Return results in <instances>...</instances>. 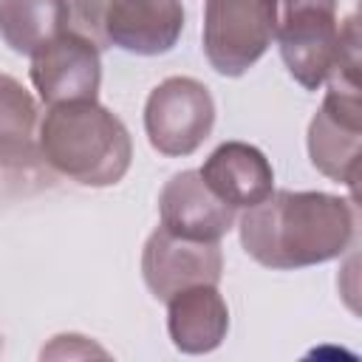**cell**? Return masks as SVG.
Wrapping results in <instances>:
<instances>
[{
	"label": "cell",
	"mask_w": 362,
	"mask_h": 362,
	"mask_svg": "<svg viewBox=\"0 0 362 362\" xmlns=\"http://www.w3.org/2000/svg\"><path fill=\"white\" fill-rule=\"evenodd\" d=\"M40 107L34 96L8 74H0V167L25 170L37 164Z\"/></svg>",
	"instance_id": "cell-13"
},
{
	"label": "cell",
	"mask_w": 362,
	"mask_h": 362,
	"mask_svg": "<svg viewBox=\"0 0 362 362\" xmlns=\"http://www.w3.org/2000/svg\"><path fill=\"white\" fill-rule=\"evenodd\" d=\"M235 212L206 187L198 170L175 173L158 195L161 226L189 240H221L235 226Z\"/></svg>",
	"instance_id": "cell-10"
},
{
	"label": "cell",
	"mask_w": 362,
	"mask_h": 362,
	"mask_svg": "<svg viewBox=\"0 0 362 362\" xmlns=\"http://www.w3.org/2000/svg\"><path fill=\"white\" fill-rule=\"evenodd\" d=\"M206 187L232 209H249L272 195L274 170L263 150L246 141L218 144L198 170Z\"/></svg>",
	"instance_id": "cell-11"
},
{
	"label": "cell",
	"mask_w": 362,
	"mask_h": 362,
	"mask_svg": "<svg viewBox=\"0 0 362 362\" xmlns=\"http://www.w3.org/2000/svg\"><path fill=\"white\" fill-rule=\"evenodd\" d=\"M223 252L221 240H189L158 226L141 252V277L150 294L167 303L175 291L198 283H221Z\"/></svg>",
	"instance_id": "cell-9"
},
{
	"label": "cell",
	"mask_w": 362,
	"mask_h": 362,
	"mask_svg": "<svg viewBox=\"0 0 362 362\" xmlns=\"http://www.w3.org/2000/svg\"><path fill=\"white\" fill-rule=\"evenodd\" d=\"M215 127V102L204 82L167 76L144 102V133L153 150L170 158L192 156Z\"/></svg>",
	"instance_id": "cell-4"
},
{
	"label": "cell",
	"mask_w": 362,
	"mask_h": 362,
	"mask_svg": "<svg viewBox=\"0 0 362 362\" xmlns=\"http://www.w3.org/2000/svg\"><path fill=\"white\" fill-rule=\"evenodd\" d=\"M167 331L181 354H209L229 331V305L218 286L198 283L167 300Z\"/></svg>",
	"instance_id": "cell-12"
},
{
	"label": "cell",
	"mask_w": 362,
	"mask_h": 362,
	"mask_svg": "<svg viewBox=\"0 0 362 362\" xmlns=\"http://www.w3.org/2000/svg\"><path fill=\"white\" fill-rule=\"evenodd\" d=\"M240 246L266 269L291 272L328 263L354 243L356 212L348 198L317 189H272L238 223Z\"/></svg>",
	"instance_id": "cell-1"
},
{
	"label": "cell",
	"mask_w": 362,
	"mask_h": 362,
	"mask_svg": "<svg viewBox=\"0 0 362 362\" xmlns=\"http://www.w3.org/2000/svg\"><path fill=\"white\" fill-rule=\"evenodd\" d=\"M328 90L308 124V158L331 181L356 187L362 144V93L359 79H325Z\"/></svg>",
	"instance_id": "cell-6"
},
{
	"label": "cell",
	"mask_w": 362,
	"mask_h": 362,
	"mask_svg": "<svg viewBox=\"0 0 362 362\" xmlns=\"http://www.w3.org/2000/svg\"><path fill=\"white\" fill-rule=\"evenodd\" d=\"M28 76L48 107L62 102H90L99 96L102 85L99 45L82 31L68 28L31 54Z\"/></svg>",
	"instance_id": "cell-7"
},
{
	"label": "cell",
	"mask_w": 362,
	"mask_h": 362,
	"mask_svg": "<svg viewBox=\"0 0 362 362\" xmlns=\"http://www.w3.org/2000/svg\"><path fill=\"white\" fill-rule=\"evenodd\" d=\"M71 6V23L76 31H82L85 37H90L96 42V28H99V17L107 6V0H68Z\"/></svg>",
	"instance_id": "cell-15"
},
{
	"label": "cell",
	"mask_w": 362,
	"mask_h": 362,
	"mask_svg": "<svg viewBox=\"0 0 362 362\" xmlns=\"http://www.w3.org/2000/svg\"><path fill=\"white\" fill-rule=\"evenodd\" d=\"M181 31V0H107L96 28V45L136 57H158L175 48Z\"/></svg>",
	"instance_id": "cell-8"
},
{
	"label": "cell",
	"mask_w": 362,
	"mask_h": 362,
	"mask_svg": "<svg viewBox=\"0 0 362 362\" xmlns=\"http://www.w3.org/2000/svg\"><path fill=\"white\" fill-rule=\"evenodd\" d=\"M71 28L68 0H0V37L23 57Z\"/></svg>",
	"instance_id": "cell-14"
},
{
	"label": "cell",
	"mask_w": 362,
	"mask_h": 362,
	"mask_svg": "<svg viewBox=\"0 0 362 362\" xmlns=\"http://www.w3.org/2000/svg\"><path fill=\"white\" fill-rule=\"evenodd\" d=\"M37 141L42 161L82 187L119 184L133 158L124 122L96 99L51 105L40 119Z\"/></svg>",
	"instance_id": "cell-2"
},
{
	"label": "cell",
	"mask_w": 362,
	"mask_h": 362,
	"mask_svg": "<svg viewBox=\"0 0 362 362\" xmlns=\"http://www.w3.org/2000/svg\"><path fill=\"white\" fill-rule=\"evenodd\" d=\"M204 57L221 76H243L272 45L274 20L269 0H206Z\"/></svg>",
	"instance_id": "cell-5"
},
{
	"label": "cell",
	"mask_w": 362,
	"mask_h": 362,
	"mask_svg": "<svg viewBox=\"0 0 362 362\" xmlns=\"http://www.w3.org/2000/svg\"><path fill=\"white\" fill-rule=\"evenodd\" d=\"M280 57L297 85L320 90L339 51L337 0H269Z\"/></svg>",
	"instance_id": "cell-3"
}]
</instances>
